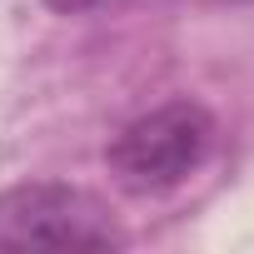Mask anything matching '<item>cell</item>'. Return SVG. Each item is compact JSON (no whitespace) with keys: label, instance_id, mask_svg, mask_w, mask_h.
I'll return each instance as SVG.
<instances>
[{"label":"cell","instance_id":"cell-1","mask_svg":"<svg viewBox=\"0 0 254 254\" xmlns=\"http://www.w3.org/2000/svg\"><path fill=\"white\" fill-rule=\"evenodd\" d=\"M214 150V115L199 100H165L105 145V170L125 194H170Z\"/></svg>","mask_w":254,"mask_h":254},{"label":"cell","instance_id":"cell-2","mask_svg":"<svg viewBox=\"0 0 254 254\" xmlns=\"http://www.w3.org/2000/svg\"><path fill=\"white\" fill-rule=\"evenodd\" d=\"M125 234L110 209L60 180L0 190V249H120Z\"/></svg>","mask_w":254,"mask_h":254},{"label":"cell","instance_id":"cell-3","mask_svg":"<svg viewBox=\"0 0 254 254\" xmlns=\"http://www.w3.org/2000/svg\"><path fill=\"white\" fill-rule=\"evenodd\" d=\"M50 10L60 15H85V10H100V5H115V0H45Z\"/></svg>","mask_w":254,"mask_h":254},{"label":"cell","instance_id":"cell-4","mask_svg":"<svg viewBox=\"0 0 254 254\" xmlns=\"http://www.w3.org/2000/svg\"><path fill=\"white\" fill-rule=\"evenodd\" d=\"M239 5H254V0H239Z\"/></svg>","mask_w":254,"mask_h":254}]
</instances>
